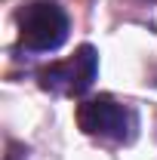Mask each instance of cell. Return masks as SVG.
<instances>
[{"instance_id": "6da1fadb", "label": "cell", "mask_w": 157, "mask_h": 160, "mask_svg": "<svg viewBox=\"0 0 157 160\" xmlns=\"http://www.w3.org/2000/svg\"><path fill=\"white\" fill-rule=\"evenodd\" d=\"M77 126L89 139L133 145L139 136V111L114 96H93L77 105Z\"/></svg>"}, {"instance_id": "7a4b0ae2", "label": "cell", "mask_w": 157, "mask_h": 160, "mask_svg": "<svg viewBox=\"0 0 157 160\" xmlns=\"http://www.w3.org/2000/svg\"><path fill=\"white\" fill-rule=\"evenodd\" d=\"M16 22H19V46L25 52H56L71 31V19L56 0H31L19 9Z\"/></svg>"}, {"instance_id": "3957f363", "label": "cell", "mask_w": 157, "mask_h": 160, "mask_svg": "<svg viewBox=\"0 0 157 160\" xmlns=\"http://www.w3.org/2000/svg\"><path fill=\"white\" fill-rule=\"evenodd\" d=\"M96 74H99V52L83 43L77 46V52L71 59H62V62H53L46 65L43 71L37 74L40 86L46 92H56V96H86L96 83Z\"/></svg>"}]
</instances>
